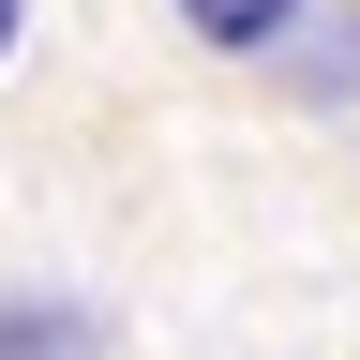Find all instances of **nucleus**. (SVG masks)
Wrapping results in <instances>:
<instances>
[{"label": "nucleus", "mask_w": 360, "mask_h": 360, "mask_svg": "<svg viewBox=\"0 0 360 360\" xmlns=\"http://www.w3.org/2000/svg\"><path fill=\"white\" fill-rule=\"evenodd\" d=\"M0 360H105V315H75V300H0Z\"/></svg>", "instance_id": "1"}, {"label": "nucleus", "mask_w": 360, "mask_h": 360, "mask_svg": "<svg viewBox=\"0 0 360 360\" xmlns=\"http://www.w3.org/2000/svg\"><path fill=\"white\" fill-rule=\"evenodd\" d=\"M315 15V0H180V30H195V45H285Z\"/></svg>", "instance_id": "2"}, {"label": "nucleus", "mask_w": 360, "mask_h": 360, "mask_svg": "<svg viewBox=\"0 0 360 360\" xmlns=\"http://www.w3.org/2000/svg\"><path fill=\"white\" fill-rule=\"evenodd\" d=\"M15 15H30V0H0V60H15Z\"/></svg>", "instance_id": "3"}]
</instances>
